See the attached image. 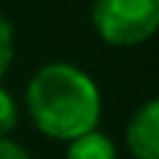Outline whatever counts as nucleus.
I'll list each match as a JSON object with an SVG mask.
<instances>
[{
  "label": "nucleus",
  "instance_id": "nucleus-1",
  "mask_svg": "<svg viewBox=\"0 0 159 159\" xmlns=\"http://www.w3.org/2000/svg\"><path fill=\"white\" fill-rule=\"evenodd\" d=\"M28 112L42 134L70 143L95 131L101 120V92L75 64H45L28 84Z\"/></svg>",
  "mask_w": 159,
  "mask_h": 159
},
{
  "label": "nucleus",
  "instance_id": "nucleus-2",
  "mask_svg": "<svg viewBox=\"0 0 159 159\" xmlns=\"http://www.w3.org/2000/svg\"><path fill=\"white\" fill-rule=\"evenodd\" d=\"M92 25L109 45H140L159 28V0H92Z\"/></svg>",
  "mask_w": 159,
  "mask_h": 159
},
{
  "label": "nucleus",
  "instance_id": "nucleus-3",
  "mask_svg": "<svg viewBox=\"0 0 159 159\" xmlns=\"http://www.w3.org/2000/svg\"><path fill=\"white\" fill-rule=\"evenodd\" d=\"M126 143L137 159H159V98L134 112L126 129Z\"/></svg>",
  "mask_w": 159,
  "mask_h": 159
},
{
  "label": "nucleus",
  "instance_id": "nucleus-4",
  "mask_svg": "<svg viewBox=\"0 0 159 159\" xmlns=\"http://www.w3.org/2000/svg\"><path fill=\"white\" fill-rule=\"evenodd\" d=\"M67 159H117V151H115V143L106 134L89 131V134H81V137L70 140Z\"/></svg>",
  "mask_w": 159,
  "mask_h": 159
},
{
  "label": "nucleus",
  "instance_id": "nucleus-5",
  "mask_svg": "<svg viewBox=\"0 0 159 159\" xmlns=\"http://www.w3.org/2000/svg\"><path fill=\"white\" fill-rule=\"evenodd\" d=\"M11 59H14V28H11V22L0 14V75L8 70Z\"/></svg>",
  "mask_w": 159,
  "mask_h": 159
},
{
  "label": "nucleus",
  "instance_id": "nucleus-6",
  "mask_svg": "<svg viewBox=\"0 0 159 159\" xmlns=\"http://www.w3.org/2000/svg\"><path fill=\"white\" fill-rule=\"evenodd\" d=\"M17 126V106L11 101V95L6 89H0V140H6V134Z\"/></svg>",
  "mask_w": 159,
  "mask_h": 159
},
{
  "label": "nucleus",
  "instance_id": "nucleus-7",
  "mask_svg": "<svg viewBox=\"0 0 159 159\" xmlns=\"http://www.w3.org/2000/svg\"><path fill=\"white\" fill-rule=\"evenodd\" d=\"M0 159H28V154L11 140H0Z\"/></svg>",
  "mask_w": 159,
  "mask_h": 159
}]
</instances>
